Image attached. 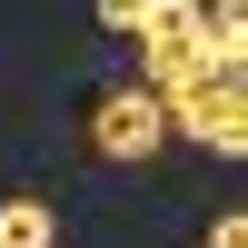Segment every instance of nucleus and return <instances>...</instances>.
Returning a JSON list of instances; mask_svg holds the SVG:
<instances>
[{
    "label": "nucleus",
    "mask_w": 248,
    "mask_h": 248,
    "mask_svg": "<svg viewBox=\"0 0 248 248\" xmlns=\"http://www.w3.org/2000/svg\"><path fill=\"white\" fill-rule=\"evenodd\" d=\"M159 109H169V129H189L199 149H218V159H248V90H238V79H199V90L159 99Z\"/></svg>",
    "instance_id": "obj_3"
},
{
    "label": "nucleus",
    "mask_w": 248,
    "mask_h": 248,
    "mask_svg": "<svg viewBox=\"0 0 248 248\" xmlns=\"http://www.w3.org/2000/svg\"><path fill=\"white\" fill-rule=\"evenodd\" d=\"M159 139H169V109H159V90L119 79V90H99V99H90V149L109 159V169H139V159H159Z\"/></svg>",
    "instance_id": "obj_2"
},
{
    "label": "nucleus",
    "mask_w": 248,
    "mask_h": 248,
    "mask_svg": "<svg viewBox=\"0 0 248 248\" xmlns=\"http://www.w3.org/2000/svg\"><path fill=\"white\" fill-rule=\"evenodd\" d=\"M139 90H159V99H179V90H199V79H238V70H218L209 60V10L199 0H149V20H139Z\"/></svg>",
    "instance_id": "obj_1"
},
{
    "label": "nucleus",
    "mask_w": 248,
    "mask_h": 248,
    "mask_svg": "<svg viewBox=\"0 0 248 248\" xmlns=\"http://www.w3.org/2000/svg\"><path fill=\"white\" fill-rule=\"evenodd\" d=\"M209 248H248V209H218L209 218Z\"/></svg>",
    "instance_id": "obj_6"
},
{
    "label": "nucleus",
    "mask_w": 248,
    "mask_h": 248,
    "mask_svg": "<svg viewBox=\"0 0 248 248\" xmlns=\"http://www.w3.org/2000/svg\"><path fill=\"white\" fill-rule=\"evenodd\" d=\"M0 248H60V209L50 199H0Z\"/></svg>",
    "instance_id": "obj_4"
},
{
    "label": "nucleus",
    "mask_w": 248,
    "mask_h": 248,
    "mask_svg": "<svg viewBox=\"0 0 248 248\" xmlns=\"http://www.w3.org/2000/svg\"><path fill=\"white\" fill-rule=\"evenodd\" d=\"M139 20H149V0H99V30H119V40H139Z\"/></svg>",
    "instance_id": "obj_5"
}]
</instances>
